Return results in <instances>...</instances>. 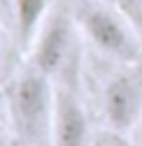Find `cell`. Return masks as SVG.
Returning <instances> with one entry per match:
<instances>
[{
	"label": "cell",
	"mask_w": 142,
	"mask_h": 146,
	"mask_svg": "<svg viewBox=\"0 0 142 146\" xmlns=\"http://www.w3.org/2000/svg\"><path fill=\"white\" fill-rule=\"evenodd\" d=\"M54 95L51 77L42 70L30 67L16 77L7 90L5 100L9 109V123L16 139L23 144H49L54 132Z\"/></svg>",
	"instance_id": "cell-1"
},
{
	"label": "cell",
	"mask_w": 142,
	"mask_h": 146,
	"mask_svg": "<svg viewBox=\"0 0 142 146\" xmlns=\"http://www.w3.org/2000/svg\"><path fill=\"white\" fill-rule=\"evenodd\" d=\"M72 16L79 30L102 53L128 65L142 63V42L128 16L112 0H72Z\"/></svg>",
	"instance_id": "cell-2"
},
{
	"label": "cell",
	"mask_w": 142,
	"mask_h": 146,
	"mask_svg": "<svg viewBox=\"0 0 142 146\" xmlns=\"http://www.w3.org/2000/svg\"><path fill=\"white\" fill-rule=\"evenodd\" d=\"M77 21L72 16V9L58 7L56 12L47 14V19L35 37L30 51H33V65L42 70L44 74L54 79L56 74L65 72L72 63V49L75 35H77Z\"/></svg>",
	"instance_id": "cell-3"
},
{
	"label": "cell",
	"mask_w": 142,
	"mask_h": 146,
	"mask_svg": "<svg viewBox=\"0 0 142 146\" xmlns=\"http://www.w3.org/2000/svg\"><path fill=\"white\" fill-rule=\"evenodd\" d=\"M105 118L112 130L131 137L142 121V67L131 65L128 72L114 77L102 98Z\"/></svg>",
	"instance_id": "cell-4"
},
{
	"label": "cell",
	"mask_w": 142,
	"mask_h": 146,
	"mask_svg": "<svg viewBox=\"0 0 142 146\" xmlns=\"http://www.w3.org/2000/svg\"><path fill=\"white\" fill-rule=\"evenodd\" d=\"M88 141V123L86 114L77 100V95L70 88H56L54 95V132L51 144L75 146Z\"/></svg>",
	"instance_id": "cell-5"
},
{
	"label": "cell",
	"mask_w": 142,
	"mask_h": 146,
	"mask_svg": "<svg viewBox=\"0 0 142 146\" xmlns=\"http://www.w3.org/2000/svg\"><path fill=\"white\" fill-rule=\"evenodd\" d=\"M47 19V0H16V30L23 49H30Z\"/></svg>",
	"instance_id": "cell-6"
},
{
	"label": "cell",
	"mask_w": 142,
	"mask_h": 146,
	"mask_svg": "<svg viewBox=\"0 0 142 146\" xmlns=\"http://www.w3.org/2000/svg\"><path fill=\"white\" fill-rule=\"evenodd\" d=\"M117 5L121 7L123 14L128 16L133 30L137 33V37L142 42V0H117Z\"/></svg>",
	"instance_id": "cell-7"
},
{
	"label": "cell",
	"mask_w": 142,
	"mask_h": 146,
	"mask_svg": "<svg viewBox=\"0 0 142 146\" xmlns=\"http://www.w3.org/2000/svg\"><path fill=\"white\" fill-rule=\"evenodd\" d=\"M0 60H3V35H0Z\"/></svg>",
	"instance_id": "cell-8"
},
{
	"label": "cell",
	"mask_w": 142,
	"mask_h": 146,
	"mask_svg": "<svg viewBox=\"0 0 142 146\" xmlns=\"http://www.w3.org/2000/svg\"><path fill=\"white\" fill-rule=\"evenodd\" d=\"M137 130H140V132H142V121H140V125H137Z\"/></svg>",
	"instance_id": "cell-9"
},
{
	"label": "cell",
	"mask_w": 142,
	"mask_h": 146,
	"mask_svg": "<svg viewBox=\"0 0 142 146\" xmlns=\"http://www.w3.org/2000/svg\"><path fill=\"white\" fill-rule=\"evenodd\" d=\"M112 3H117V0H112Z\"/></svg>",
	"instance_id": "cell-10"
}]
</instances>
